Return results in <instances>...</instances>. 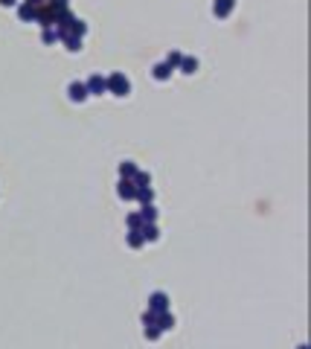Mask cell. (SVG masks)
Here are the masks:
<instances>
[]
</instances>
